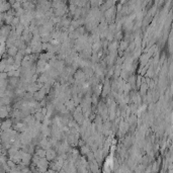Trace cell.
<instances>
[{"label": "cell", "mask_w": 173, "mask_h": 173, "mask_svg": "<svg viewBox=\"0 0 173 173\" xmlns=\"http://www.w3.org/2000/svg\"><path fill=\"white\" fill-rule=\"evenodd\" d=\"M46 156H48L47 158L49 159V160H52V159H54L56 157V153H55V151H53V150H51V149H49V151H47V155Z\"/></svg>", "instance_id": "1"}]
</instances>
